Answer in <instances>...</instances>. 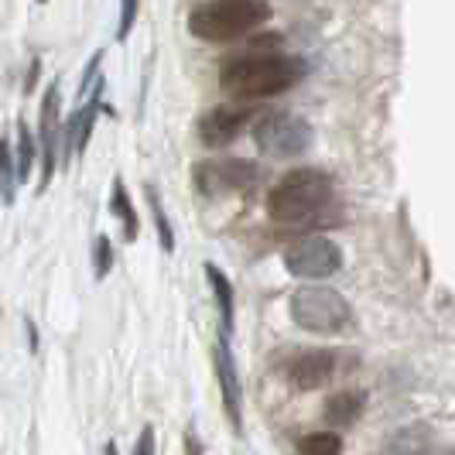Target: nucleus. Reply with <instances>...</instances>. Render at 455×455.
<instances>
[{
    "label": "nucleus",
    "mask_w": 455,
    "mask_h": 455,
    "mask_svg": "<svg viewBox=\"0 0 455 455\" xmlns=\"http://www.w3.org/2000/svg\"><path fill=\"white\" fill-rule=\"evenodd\" d=\"M291 319L305 332L336 336V332H342L353 322V308H349V301L339 291L322 288V284H305L291 298Z\"/></svg>",
    "instance_id": "nucleus-4"
},
{
    "label": "nucleus",
    "mask_w": 455,
    "mask_h": 455,
    "mask_svg": "<svg viewBox=\"0 0 455 455\" xmlns=\"http://www.w3.org/2000/svg\"><path fill=\"white\" fill-rule=\"evenodd\" d=\"M260 182V168L253 161L223 158V161H199L196 164V188L203 196H233V192H251Z\"/></svg>",
    "instance_id": "nucleus-6"
},
{
    "label": "nucleus",
    "mask_w": 455,
    "mask_h": 455,
    "mask_svg": "<svg viewBox=\"0 0 455 455\" xmlns=\"http://www.w3.org/2000/svg\"><path fill=\"white\" fill-rule=\"evenodd\" d=\"M308 72V66L298 55H281V52H264V55H240L229 59L220 79L223 90L236 100H267L277 92H288L291 86L301 83V76Z\"/></svg>",
    "instance_id": "nucleus-1"
},
{
    "label": "nucleus",
    "mask_w": 455,
    "mask_h": 455,
    "mask_svg": "<svg viewBox=\"0 0 455 455\" xmlns=\"http://www.w3.org/2000/svg\"><path fill=\"white\" fill-rule=\"evenodd\" d=\"M92 267H96V277H100V281L114 267V247H110L107 236H96V243H92Z\"/></svg>",
    "instance_id": "nucleus-20"
},
{
    "label": "nucleus",
    "mask_w": 455,
    "mask_h": 455,
    "mask_svg": "<svg viewBox=\"0 0 455 455\" xmlns=\"http://www.w3.org/2000/svg\"><path fill=\"white\" fill-rule=\"evenodd\" d=\"M301 455H342V438L336 432H312L298 445Z\"/></svg>",
    "instance_id": "nucleus-17"
},
{
    "label": "nucleus",
    "mask_w": 455,
    "mask_h": 455,
    "mask_svg": "<svg viewBox=\"0 0 455 455\" xmlns=\"http://www.w3.org/2000/svg\"><path fill=\"white\" fill-rule=\"evenodd\" d=\"M110 209L116 212V220L124 223V236L127 240H137V212L134 205H131V199H127V188H124V182L120 179H114V199H110Z\"/></svg>",
    "instance_id": "nucleus-15"
},
{
    "label": "nucleus",
    "mask_w": 455,
    "mask_h": 455,
    "mask_svg": "<svg viewBox=\"0 0 455 455\" xmlns=\"http://www.w3.org/2000/svg\"><path fill=\"white\" fill-rule=\"evenodd\" d=\"M253 144L260 155H267L274 161L301 158L312 148V124L305 116L288 114V110H274V114L257 120Z\"/></svg>",
    "instance_id": "nucleus-5"
},
{
    "label": "nucleus",
    "mask_w": 455,
    "mask_h": 455,
    "mask_svg": "<svg viewBox=\"0 0 455 455\" xmlns=\"http://www.w3.org/2000/svg\"><path fill=\"white\" fill-rule=\"evenodd\" d=\"M363 404H366V397L360 390H339V394H332L329 404H325V421L336 425V428H349V425L363 414Z\"/></svg>",
    "instance_id": "nucleus-13"
},
{
    "label": "nucleus",
    "mask_w": 455,
    "mask_h": 455,
    "mask_svg": "<svg viewBox=\"0 0 455 455\" xmlns=\"http://www.w3.org/2000/svg\"><path fill=\"white\" fill-rule=\"evenodd\" d=\"M284 267L295 277L325 281L342 267V251L329 236H308V240H298L284 251Z\"/></svg>",
    "instance_id": "nucleus-7"
},
{
    "label": "nucleus",
    "mask_w": 455,
    "mask_h": 455,
    "mask_svg": "<svg viewBox=\"0 0 455 455\" xmlns=\"http://www.w3.org/2000/svg\"><path fill=\"white\" fill-rule=\"evenodd\" d=\"M212 366H216V377H220V390H223V404H227V414L233 421L236 432H243V411H240V373L233 366V356H229L227 339H220L216 353H212Z\"/></svg>",
    "instance_id": "nucleus-11"
},
{
    "label": "nucleus",
    "mask_w": 455,
    "mask_h": 455,
    "mask_svg": "<svg viewBox=\"0 0 455 455\" xmlns=\"http://www.w3.org/2000/svg\"><path fill=\"white\" fill-rule=\"evenodd\" d=\"M134 455H155V428H144V432H140V442H137Z\"/></svg>",
    "instance_id": "nucleus-22"
},
{
    "label": "nucleus",
    "mask_w": 455,
    "mask_h": 455,
    "mask_svg": "<svg viewBox=\"0 0 455 455\" xmlns=\"http://www.w3.org/2000/svg\"><path fill=\"white\" fill-rule=\"evenodd\" d=\"M332 179L322 168L288 172L267 196V212L281 227H312L332 203Z\"/></svg>",
    "instance_id": "nucleus-2"
},
{
    "label": "nucleus",
    "mask_w": 455,
    "mask_h": 455,
    "mask_svg": "<svg viewBox=\"0 0 455 455\" xmlns=\"http://www.w3.org/2000/svg\"><path fill=\"white\" fill-rule=\"evenodd\" d=\"M205 277H209V284H212V291H216V301H220V315H223V339H227L229 329H233V284H229L227 274L220 271L216 264H205Z\"/></svg>",
    "instance_id": "nucleus-14"
},
{
    "label": "nucleus",
    "mask_w": 455,
    "mask_h": 455,
    "mask_svg": "<svg viewBox=\"0 0 455 455\" xmlns=\"http://www.w3.org/2000/svg\"><path fill=\"white\" fill-rule=\"evenodd\" d=\"M0 196L4 203H14V158L7 140H0Z\"/></svg>",
    "instance_id": "nucleus-19"
},
{
    "label": "nucleus",
    "mask_w": 455,
    "mask_h": 455,
    "mask_svg": "<svg viewBox=\"0 0 455 455\" xmlns=\"http://www.w3.org/2000/svg\"><path fill=\"white\" fill-rule=\"evenodd\" d=\"M271 21L264 0H205L188 11V31L203 42H236Z\"/></svg>",
    "instance_id": "nucleus-3"
},
{
    "label": "nucleus",
    "mask_w": 455,
    "mask_h": 455,
    "mask_svg": "<svg viewBox=\"0 0 455 455\" xmlns=\"http://www.w3.org/2000/svg\"><path fill=\"white\" fill-rule=\"evenodd\" d=\"M31 164H35V134L28 131L21 120L18 127V158H14V182H28L31 179Z\"/></svg>",
    "instance_id": "nucleus-16"
},
{
    "label": "nucleus",
    "mask_w": 455,
    "mask_h": 455,
    "mask_svg": "<svg viewBox=\"0 0 455 455\" xmlns=\"http://www.w3.org/2000/svg\"><path fill=\"white\" fill-rule=\"evenodd\" d=\"M346 366L339 349H301L288 363V380L295 390H319L332 384Z\"/></svg>",
    "instance_id": "nucleus-8"
},
{
    "label": "nucleus",
    "mask_w": 455,
    "mask_h": 455,
    "mask_svg": "<svg viewBox=\"0 0 455 455\" xmlns=\"http://www.w3.org/2000/svg\"><path fill=\"white\" fill-rule=\"evenodd\" d=\"M134 18H137V4H124V7H120V31H116V38H120V42L131 35Z\"/></svg>",
    "instance_id": "nucleus-21"
},
{
    "label": "nucleus",
    "mask_w": 455,
    "mask_h": 455,
    "mask_svg": "<svg viewBox=\"0 0 455 455\" xmlns=\"http://www.w3.org/2000/svg\"><path fill=\"white\" fill-rule=\"evenodd\" d=\"M435 445V432L425 428V425H411V428H401L394 432L384 442V449L377 455H428Z\"/></svg>",
    "instance_id": "nucleus-12"
},
{
    "label": "nucleus",
    "mask_w": 455,
    "mask_h": 455,
    "mask_svg": "<svg viewBox=\"0 0 455 455\" xmlns=\"http://www.w3.org/2000/svg\"><path fill=\"white\" fill-rule=\"evenodd\" d=\"M148 203H151V212H155V227L161 233V247L172 253L175 251V233H172V223L164 216V205H161V196L155 192V185H148Z\"/></svg>",
    "instance_id": "nucleus-18"
},
{
    "label": "nucleus",
    "mask_w": 455,
    "mask_h": 455,
    "mask_svg": "<svg viewBox=\"0 0 455 455\" xmlns=\"http://www.w3.org/2000/svg\"><path fill=\"white\" fill-rule=\"evenodd\" d=\"M251 107H212L209 114L199 120V137L205 148H227L236 140V134L247 127L251 120Z\"/></svg>",
    "instance_id": "nucleus-10"
},
{
    "label": "nucleus",
    "mask_w": 455,
    "mask_h": 455,
    "mask_svg": "<svg viewBox=\"0 0 455 455\" xmlns=\"http://www.w3.org/2000/svg\"><path fill=\"white\" fill-rule=\"evenodd\" d=\"M62 100H59V83H52L42 100V124H38V140H42V192L48 188L55 164H59V140H62Z\"/></svg>",
    "instance_id": "nucleus-9"
}]
</instances>
